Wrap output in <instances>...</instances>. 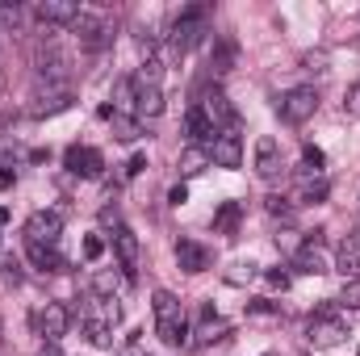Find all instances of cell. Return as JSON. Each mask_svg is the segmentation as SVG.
<instances>
[{"label":"cell","mask_w":360,"mask_h":356,"mask_svg":"<svg viewBox=\"0 0 360 356\" xmlns=\"http://www.w3.org/2000/svg\"><path fill=\"white\" fill-rule=\"evenodd\" d=\"M205 34H210V4H188V8H180L176 21H172V51H176V55L193 51Z\"/></svg>","instance_id":"6da1fadb"},{"label":"cell","mask_w":360,"mask_h":356,"mask_svg":"<svg viewBox=\"0 0 360 356\" xmlns=\"http://www.w3.org/2000/svg\"><path fill=\"white\" fill-rule=\"evenodd\" d=\"M197 109L210 117V126H214V130H222V134H235V130H239V113H235L231 96H226L222 89H201Z\"/></svg>","instance_id":"7a4b0ae2"},{"label":"cell","mask_w":360,"mask_h":356,"mask_svg":"<svg viewBox=\"0 0 360 356\" xmlns=\"http://www.w3.org/2000/svg\"><path fill=\"white\" fill-rule=\"evenodd\" d=\"M314 109H319V89H314V84H297V89H289L276 101V113H281V122H289V126L310 122Z\"/></svg>","instance_id":"3957f363"},{"label":"cell","mask_w":360,"mask_h":356,"mask_svg":"<svg viewBox=\"0 0 360 356\" xmlns=\"http://www.w3.org/2000/svg\"><path fill=\"white\" fill-rule=\"evenodd\" d=\"M306 340H310L314 348H335V344H344V340H348V323L335 314V306H323V310L310 319Z\"/></svg>","instance_id":"277c9868"},{"label":"cell","mask_w":360,"mask_h":356,"mask_svg":"<svg viewBox=\"0 0 360 356\" xmlns=\"http://www.w3.org/2000/svg\"><path fill=\"white\" fill-rule=\"evenodd\" d=\"M76 38H80V46H89V51H101L105 42H109V34H113V25L101 17V13H89V8H80V17L68 25Z\"/></svg>","instance_id":"5b68a950"},{"label":"cell","mask_w":360,"mask_h":356,"mask_svg":"<svg viewBox=\"0 0 360 356\" xmlns=\"http://www.w3.org/2000/svg\"><path fill=\"white\" fill-rule=\"evenodd\" d=\"M59 235H63V214H59V210H38V214H30V222H25V243H46V248H55Z\"/></svg>","instance_id":"8992f818"},{"label":"cell","mask_w":360,"mask_h":356,"mask_svg":"<svg viewBox=\"0 0 360 356\" xmlns=\"http://www.w3.org/2000/svg\"><path fill=\"white\" fill-rule=\"evenodd\" d=\"M38 76H42L46 84H68V76H72V59H68V51H59L55 42L42 46V51H38Z\"/></svg>","instance_id":"52a82bcc"},{"label":"cell","mask_w":360,"mask_h":356,"mask_svg":"<svg viewBox=\"0 0 360 356\" xmlns=\"http://www.w3.org/2000/svg\"><path fill=\"white\" fill-rule=\"evenodd\" d=\"M72 101H76V92L68 89V84H46V92H38V96H34L30 117H55V113L72 109Z\"/></svg>","instance_id":"ba28073f"},{"label":"cell","mask_w":360,"mask_h":356,"mask_svg":"<svg viewBox=\"0 0 360 356\" xmlns=\"http://www.w3.org/2000/svg\"><path fill=\"white\" fill-rule=\"evenodd\" d=\"M63 164H68V172H76V177H89L96 180L105 172V160H101V151L96 147H68V155H63Z\"/></svg>","instance_id":"9c48e42d"},{"label":"cell","mask_w":360,"mask_h":356,"mask_svg":"<svg viewBox=\"0 0 360 356\" xmlns=\"http://www.w3.org/2000/svg\"><path fill=\"white\" fill-rule=\"evenodd\" d=\"M113 252H117V260H122L126 281H134V268H139L143 248H139V235H134L130 227H113Z\"/></svg>","instance_id":"30bf717a"},{"label":"cell","mask_w":360,"mask_h":356,"mask_svg":"<svg viewBox=\"0 0 360 356\" xmlns=\"http://www.w3.org/2000/svg\"><path fill=\"white\" fill-rule=\"evenodd\" d=\"M34 13H38V21H42L46 30H55V25H72V21L80 17V4H76V0H42Z\"/></svg>","instance_id":"8fae6325"},{"label":"cell","mask_w":360,"mask_h":356,"mask_svg":"<svg viewBox=\"0 0 360 356\" xmlns=\"http://www.w3.org/2000/svg\"><path fill=\"white\" fill-rule=\"evenodd\" d=\"M210 164H218V168H239V164H243V143H239V134H218V139L210 143Z\"/></svg>","instance_id":"7c38bea8"},{"label":"cell","mask_w":360,"mask_h":356,"mask_svg":"<svg viewBox=\"0 0 360 356\" xmlns=\"http://www.w3.org/2000/svg\"><path fill=\"white\" fill-rule=\"evenodd\" d=\"M68 323H72V314L59 302H46V310L38 314V331L46 336V344H59V336H68Z\"/></svg>","instance_id":"4fadbf2b"},{"label":"cell","mask_w":360,"mask_h":356,"mask_svg":"<svg viewBox=\"0 0 360 356\" xmlns=\"http://www.w3.org/2000/svg\"><path fill=\"white\" fill-rule=\"evenodd\" d=\"M176 260H180L184 272H205V268L214 265L210 248H201L197 239H180V243H176Z\"/></svg>","instance_id":"5bb4252c"},{"label":"cell","mask_w":360,"mask_h":356,"mask_svg":"<svg viewBox=\"0 0 360 356\" xmlns=\"http://www.w3.org/2000/svg\"><path fill=\"white\" fill-rule=\"evenodd\" d=\"M256 172L260 177H276L281 172V147H276L272 134H260L256 139Z\"/></svg>","instance_id":"9a60e30c"},{"label":"cell","mask_w":360,"mask_h":356,"mask_svg":"<svg viewBox=\"0 0 360 356\" xmlns=\"http://www.w3.org/2000/svg\"><path fill=\"white\" fill-rule=\"evenodd\" d=\"M235 63H239L235 38H218V42H214V55H210V72H214V76H226V72H235Z\"/></svg>","instance_id":"2e32d148"},{"label":"cell","mask_w":360,"mask_h":356,"mask_svg":"<svg viewBox=\"0 0 360 356\" xmlns=\"http://www.w3.org/2000/svg\"><path fill=\"white\" fill-rule=\"evenodd\" d=\"M101 117H109V122H113V139H122V143H134V139H143V126H139V117H126V113H117L113 105H101Z\"/></svg>","instance_id":"e0dca14e"},{"label":"cell","mask_w":360,"mask_h":356,"mask_svg":"<svg viewBox=\"0 0 360 356\" xmlns=\"http://www.w3.org/2000/svg\"><path fill=\"white\" fill-rule=\"evenodd\" d=\"M184 130H188V139H193L197 147H205V143H214V139H218V130L210 126V117H205L197 105L188 109V117H184Z\"/></svg>","instance_id":"ac0fdd59"},{"label":"cell","mask_w":360,"mask_h":356,"mask_svg":"<svg viewBox=\"0 0 360 356\" xmlns=\"http://www.w3.org/2000/svg\"><path fill=\"white\" fill-rule=\"evenodd\" d=\"M134 113L147 122V117H160L164 113V92L155 84H139V101H134Z\"/></svg>","instance_id":"d6986e66"},{"label":"cell","mask_w":360,"mask_h":356,"mask_svg":"<svg viewBox=\"0 0 360 356\" xmlns=\"http://www.w3.org/2000/svg\"><path fill=\"white\" fill-rule=\"evenodd\" d=\"M176 168H180V177H201V172L210 168V147H197V143H193V147H184Z\"/></svg>","instance_id":"ffe728a7"},{"label":"cell","mask_w":360,"mask_h":356,"mask_svg":"<svg viewBox=\"0 0 360 356\" xmlns=\"http://www.w3.org/2000/svg\"><path fill=\"white\" fill-rule=\"evenodd\" d=\"M25 252H30L34 268H42V272H63V268H68V260H63L55 248H46V243H25Z\"/></svg>","instance_id":"44dd1931"},{"label":"cell","mask_w":360,"mask_h":356,"mask_svg":"<svg viewBox=\"0 0 360 356\" xmlns=\"http://www.w3.org/2000/svg\"><path fill=\"white\" fill-rule=\"evenodd\" d=\"M155 331H160V340H164V344L180 348V344L188 340V319H184V314H172V319H155Z\"/></svg>","instance_id":"7402d4cb"},{"label":"cell","mask_w":360,"mask_h":356,"mask_svg":"<svg viewBox=\"0 0 360 356\" xmlns=\"http://www.w3.org/2000/svg\"><path fill=\"white\" fill-rule=\"evenodd\" d=\"M293 272H306V276H323V272H331V268H327V260H323V252H319V248H310V243H306V248L293 256Z\"/></svg>","instance_id":"603a6c76"},{"label":"cell","mask_w":360,"mask_h":356,"mask_svg":"<svg viewBox=\"0 0 360 356\" xmlns=\"http://www.w3.org/2000/svg\"><path fill=\"white\" fill-rule=\"evenodd\" d=\"M327 193H331V184H327V177H319V172H314V177L306 172L302 184H297V201H302V205H310V201H327Z\"/></svg>","instance_id":"cb8c5ba5"},{"label":"cell","mask_w":360,"mask_h":356,"mask_svg":"<svg viewBox=\"0 0 360 356\" xmlns=\"http://www.w3.org/2000/svg\"><path fill=\"white\" fill-rule=\"evenodd\" d=\"M340 272H344V281H360V243L356 239H348L344 248H340Z\"/></svg>","instance_id":"d4e9b609"},{"label":"cell","mask_w":360,"mask_h":356,"mask_svg":"<svg viewBox=\"0 0 360 356\" xmlns=\"http://www.w3.org/2000/svg\"><path fill=\"white\" fill-rule=\"evenodd\" d=\"M239 218H243V205H239V201H226V205L218 210V218H214V231H222V235H235Z\"/></svg>","instance_id":"484cf974"},{"label":"cell","mask_w":360,"mask_h":356,"mask_svg":"<svg viewBox=\"0 0 360 356\" xmlns=\"http://www.w3.org/2000/svg\"><path fill=\"white\" fill-rule=\"evenodd\" d=\"M134 101H139V80H117V84H113V109H117V113L134 109Z\"/></svg>","instance_id":"4316f807"},{"label":"cell","mask_w":360,"mask_h":356,"mask_svg":"<svg viewBox=\"0 0 360 356\" xmlns=\"http://www.w3.org/2000/svg\"><path fill=\"white\" fill-rule=\"evenodd\" d=\"M92 289H96V298H117V293H122V276L109 272V268H101V272L92 276Z\"/></svg>","instance_id":"83f0119b"},{"label":"cell","mask_w":360,"mask_h":356,"mask_svg":"<svg viewBox=\"0 0 360 356\" xmlns=\"http://www.w3.org/2000/svg\"><path fill=\"white\" fill-rule=\"evenodd\" d=\"M151 306H155V319H172V314H184V306L176 302V293H168V289H155Z\"/></svg>","instance_id":"f1b7e54d"},{"label":"cell","mask_w":360,"mask_h":356,"mask_svg":"<svg viewBox=\"0 0 360 356\" xmlns=\"http://www.w3.org/2000/svg\"><path fill=\"white\" fill-rule=\"evenodd\" d=\"M248 314L272 319V314H281V306H276V302H269V298H252V302H248Z\"/></svg>","instance_id":"f546056e"},{"label":"cell","mask_w":360,"mask_h":356,"mask_svg":"<svg viewBox=\"0 0 360 356\" xmlns=\"http://www.w3.org/2000/svg\"><path fill=\"white\" fill-rule=\"evenodd\" d=\"M302 164H306V172H319L327 160H323V151H319V147H310V143H306V147H302Z\"/></svg>","instance_id":"4dcf8cb0"},{"label":"cell","mask_w":360,"mask_h":356,"mask_svg":"<svg viewBox=\"0 0 360 356\" xmlns=\"http://www.w3.org/2000/svg\"><path fill=\"white\" fill-rule=\"evenodd\" d=\"M269 214L272 218H293V201L289 197H269Z\"/></svg>","instance_id":"1f68e13d"},{"label":"cell","mask_w":360,"mask_h":356,"mask_svg":"<svg viewBox=\"0 0 360 356\" xmlns=\"http://www.w3.org/2000/svg\"><path fill=\"white\" fill-rule=\"evenodd\" d=\"M340 302H344V306H352V310H360V281H344Z\"/></svg>","instance_id":"d6a6232c"},{"label":"cell","mask_w":360,"mask_h":356,"mask_svg":"<svg viewBox=\"0 0 360 356\" xmlns=\"http://www.w3.org/2000/svg\"><path fill=\"white\" fill-rule=\"evenodd\" d=\"M101 256H105V239L101 235H89L84 239V260H101Z\"/></svg>","instance_id":"836d02e7"},{"label":"cell","mask_w":360,"mask_h":356,"mask_svg":"<svg viewBox=\"0 0 360 356\" xmlns=\"http://www.w3.org/2000/svg\"><path fill=\"white\" fill-rule=\"evenodd\" d=\"M222 336H226V323H218V319H214V323H205L201 344H214V340H222Z\"/></svg>","instance_id":"e575fe53"},{"label":"cell","mask_w":360,"mask_h":356,"mask_svg":"<svg viewBox=\"0 0 360 356\" xmlns=\"http://www.w3.org/2000/svg\"><path fill=\"white\" fill-rule=\"evenodd\" d=\"M252 276H256V265H235V272H226V281H235V285L239 281H252Z\"/></svg>","instance_id":"d590c367"},{"label":"cell","mask_w":360,"mask_h":356,"mask_svg":"<svg viewBox=\"0 0 360 356\" xmlns=\"http://www.w3.org/2000/svg\"><path fill=\"white\" fill-rule=\"evenodd\" d=\"M143 168H147V155H130V164H126V172H122V177L134 180L139 172H143Z\"/></svg>","instance_id":"8d00e7d4"},{"label":"cell","mask_w":360,"mask_h":356,"mask_svg":"<svg viewBox=\"0 0 360 356\" xmlns=\"http://www.w3.org/2000/svg\"><path fill=\"white\" fill-rule=\"evenodd\" d=\"M344 109L360 117V84H352V89H348V96H344Z\"/></svg>","instance_id":"74e56055"},{"label":"cell","mask_w":360,"mask_h":356,"mask_svg":"<svg viewBox=\"0 0 360 356\" xmlns=\"http://www.w3.org/2000/svg\"><path fill=\"white\" fill-rule=\"evenodd\" d=\"M269 281L276 285V289H289V272H285V268H272V272H269Z\"/></svg>","instance_id":"f35d334b"},{"label":"cell","mask_w":360,"mask_h":356,"mask_svg":"<svg viewBox=\"0 0 360 356\" xmlns=\"http://www.w3.org/2000/svg\"><path fill=\"white\" fill-rule=\"evenodd\" d=\"M101 222H105V227H109V222H113V227H122V218H117V205H105V210H101Z\"/></svg>","instance_id":"ab89813d"},{"label":"cell","mask_w":360,"mask_h":356,"mask_svg":"<svg viewBox=\"0 0 360 356\" xmlns=\"http://www.w3.org/2000/svg\"><path fill=\"white\" fill-rule=\"evenodd\" d=\"M168 201H172V205H184V201H188V189H184V184H176V189L168 193Z\"/></svg>","instance_id":"60d3db41"},{"label":"cell","mask_w":360,"mask_h":356,"mask_svg":"<svg viewBox=\"0 0 360 356\" xmlns=\"http://www.w3.org/2000/svg\"><path fill=\"white\" fill-rule=\"evenodd\" d=\"M13 180H17V172H13V168H4V172H0V189H13Z\"/></svg>","instance_id":"b9f144b4"},{"label":"cell","mask_w":360,"mask_h":356,"mask_svg":"<svg viewBox=\"0 0 360 356\" xmlns=\"http://www.w3.org/2000/svg\"><path fill=\"white\" fill-rule=\"evenodd\" d=\"M306 63H310V72H323V63H327V59H323V55H306Z\"/></svg>","instance_id":"7bdbcfd3"},{"label":"cell","mask_w":360,"mask_h":356,"mask_svg":"<svg viewBox=\"0 0 360 356\" xmlns=\"http://www.w3.org/2000/svg\"><path fill=\"white\" fill-rule=\"evenodd\" d=\"M38 356H63V352H59V344H42V348H38Z\"/></svg>","instance_id":"ee69618b"},{"label":"cell","mask_w":360,"mask_h":356,"mask_svg":"<svg viewBox=\"0 0 360 356\" xmlns=\"http://www.w3.org/2000/svg\"><path fill=\"white\" fill-rule=\"evenodd\" d=\"M4 222H8V210H4V205H0V227H4Z\"/></svg>","instance_id":"f6af8a7d"},{"label":"cell","mask_w":360,"mask_h":356,"mask_svg":"<svg viewBox=\"0 0 360 356\" xmlns=\"http://www.w3.org/2000/svg\"><path fill=\"white\" fill-rule=\"evenodd\" d=\"M356 235H360V222H356ZM356 243H360V239H356Z\"/></svg>","instance_id":"bcb514c9"},{"label":"cell","mask_w":360,"mask_h":356,"mask_svg":"<svg viewBox=\"0 0 360 356\" xmlns=\"http://www.w3.org/2000/svg\"><path fill=\"white\" fill-rule=\"evenodd\" d=\"M269 356H276V352H269Z\"/></svg>","instance_id":"7dc6e473"}]
</instances>
